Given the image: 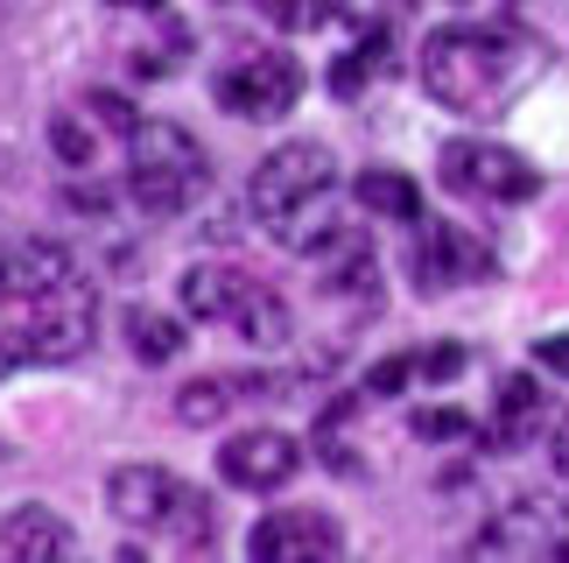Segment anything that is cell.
Returning <instances> with one entry per match:
<instances>
[{"instance_id": "obj_21", "label": "cell", "mask_w": 569, "mask_h": 563, "mask_svg": "<svg viewBox=\"0 0 569 563\" xmlns=\"http://www.w3.org/2000/svg\"><path fill=\"white\" fill-rule=\"evenodd\" d=\"M415 437H429V444H443V437H478V423L457 416V408H422V416H415Z\"/></svg>"}, {"instance_id": "obj_18", "label": "cell", "mask_w": 569, "mask_h": 563, "mask_svg": "<svg viewBox=\"0 0 569 563\" xmlns=\"http://www.w3.org/2000/svg\"><path fill=\"white\" fill-rule=\"evenodd\" d=\"M380 63H387V36H380V29H366V36L352 42V50H345V57L331 63V92H338V99H359L366 85L380 78Z\"/></svg>"}, {"instance_id": "obj_16", "label": "cell", "mask_w": 569, "mask_h": 563, "mask_svg": "<svg viewBox=\"0 0 569 563\" xmlns=\"http://www.w3.org/2000/svg\"><path fill=\"white\" fill-rule=\"evenodd\" d=\"M359 205H366V211H380V219L422 226V190H415L401 169H366V177H359Z\"/></svg>"}, {"instance_id": "obj_1", "label": "cell", "mask_w": 569, "mask_h": 563, "mask_svg": "<svg viewBox=\"0 0 569 563\" xmlns=\"http://www.w3.org/2000/svg\"><path fill=\"white\" fill-rule=\"evenodd\" d=\"M92 324H99L92 275L63 247L50 240L0 247V374L78 359L92 345Z\"/></svg>"}, {"instance_id": "obj_5", "label": "cell", "mask_w": 569, "mask_h": 563, "mask_svg": "<svg viewBox=\"0 0 569 563\" xmlns=\"http://www.w3.org/2000/svg\"><path fill=\"white\" fill-rule=\"evenodd\" d=\"M106 507H113L127 529L169 535V543H183V550L211 543V501L162 465H120L113 480H106Z\"/></svg>"}, {"instance_id": "obj_2", "label": "cell", "mask_w": 569, "mask_h": 563, "mask_svg": "<svg viewBox=\"0 0 569 563\" xmlns=\"http://www.w3.org/2000/svg\"><path fill=\"white\" fill-rule=\"evenodd\" d=\"M422 92L443 113L465 120H499L549 78V42L520 21H450V29L422 36Z\"/></svg>"}, {"instance_id": "obj_23", "label": "cell", "mask_w": 569, "mask_h": 563, "mask_svg": "<svg viewBox=\"0 0 569 563\" xmlns=\"http://www.w3.org/2000/svg\"><path fill=\"white\" fill-rule=\"evenodd\" d=\"M535 359L549 366V374H562V381H569V332H556V338H541V345H535Z\"/></svg>"}, {"instance_id": "obj_13", "label": "cell", "mask_w": 569, "mask_h": 563, "mask_svg": "<svg viewBox=\"0 0 569 563\" xmlns=\"http://www.w3.org/2000/svg\"><path fill=\"white\" fill-rule=\"evenodd\" d=\"M71 550H78V535L50 507H14L0 522V556H14V563H50V556H71Z\"/></svg>"}, {"instance_id": "obj_24", "label": "cell", "mask_w": 569, "mask_h": 563, "mask_svg": "<svg viewBox=\"0 0 569 563\" xmlns=\"http://www.w3.org/2000/svg\"><path fill=\"white\" fill-rule=\"evenodd\" d=\"M549 451H556V472H562V480H569V423L556 429V444H549Z\"/></svg>"}, {"instance_id": "obj_15", "label": "cell", "mask_w": 569, "mask_h": 563, "mask_svg": "<svg viewBox=\"0 0 569 563\" xmlns=\"http://www.w3.org/2000/svg\"><path fill=\"white\" fill-rule=\"evenodd\" d=\"M457 366H465V353H457V345H436V353H401V359H380L373 374H366V395H393V387H408V381H450Z\"/></svg>"}, {"instance_id": "obj_8", "label": "cell", "mask_w": 569, "mask_h": 563, "mask_svg": "<svg viewBox=\"0 0 569 563\" xmlns=\"http://www.w3.org/2000/svg\"><path fill=\"white\" fill-rule=\"evenodd\" d=\"M211 99H218V113H232V120H281L302 99V63L289 50L232 57L226 71L211 78Z\"/></svg>"}, {"instance_id": "obj_4", "label": "cell", "mask_w": 569, "mask_h": 563, "mask_svg": "<svg viewBox=\"0 0 569 563\" xmlns=\"http://www.w3.org/2000/svg\"><path fill=\"white\" fill-rule=\"evenodd\" d=\"M211 169H204V148H197L183 127L169 120H141L127 135V198H134L148 219H177L204 198Z\"/></svg>"}, {"instance_id": "obj_25", "label": "cell", "mask_w": 569, "mask_h": 563, "mask_svg": "<svg viewBox=\"0 0 569 563\" xmlns=\"http://www.w3.org/2000/svg\"><path fill=\"white\" fill-rule=\"evenodd\" d=\"M106 8H162V0H106Z\"/></svg>"}, {"instance_id": "obj_9", "label": "cell", "mask_w": 569, "mask_h": 563, "mask_svg": "<svg viewBox=\"0 0 569 563\" xmlns=\"http://www.w3.org/2000/svg\"><path fill=\"white\" fill-rule=\"evenodd\" d=\"M415 289L443 296V289H465V282H486L492 275V247L478 240L471 226H450V219H422V233H415Z\"/></svg>"}, {"instance_id": "obj_6", "label": "cell", "mask_w": 569, "mask_h": 563, "mask_svg": "<svg viewBox=\"0 0 569 563\" xmlns=\"http://www.w3.org/2000/svg\"><path fill=\"white\" fill-rule=\"evenodd\" d=\"M183 310L197 324H232L247 345H281V338H289V310H281V296L260 289V282L239 275V268H190L183 275Z\"/></svg>"}, {"instance_id": "obj_20", "label": "cell", "mask_w": 569, "mask_h": 563, "mask_svg": "<svg viewBox=\"0 0 569 563\" xmlns=\"http://www.w3.org/2000/svg\"><path fill=\"white\" fill-rule=\"evenodd\" d=\"M260 14H268L274 29L302 36V29H331V21L345 14V0H260Z\"/></svg>"}, {"instance_id": "obj_19", "label": "cell", "mask_w": 569, "mask_h": 563, "mask_svg": "<svg viewBox=\"0 0 569 563\" xmlns=\"http://www.w3.org/2000/svg\"><path fill=\"white\" fill-rule=\"evenodd\" d=\"M247 387H268V381H226V374H211V381H190L183 395H177V416L183 423H218L226 408L247 395Z\"/></svg>"}, {"instance_id": "obj_10", "label": "cell", "mask_w": 569, "mask_h": 563, "mask_svg": "<svg viewBox=\"0 0 569 563\" xmlns=\"http://www.w3.org/2000/svg\"><path fill=\"white\" fill-rule=\"evenodd\" d=\"M471 556H569V501H513L471 535Z\"/></svg>"}, {"instance_id": "obj_22", "label": "cell", "mask_w": 569, "mask_h": 563, "mask_svg": "<svg viewBox=\"0 0 569 563\" xmlns=\"http://www.w3.org/2000/svg\"><path fill=\"white\" fill-rule=\"evenodd\" d=\"M50 141H57V156L71 162V169H84V162H92V127H78L71 113H63V120L50 127Z\"/></svg>"}, {"instance_id": "obj_7", "label": "cell", "mask_w": 569, "mask_h": 563, "mask_svg": "<svg viewBox=\"0 0 569 563\" xmlns=\"http://www.w3.org/2000/svg\"><path fill=\"white\" fill-rule=\"evenodd\" d=\"M436 169H443V184L457 198H478V205H520V198L541 190V169L528 156H513V148H499V141H478V135L443 141Z\"/></svg>"}, {"instance_id": "obj_3", "label": "cell", "mask_w": 569, "mask_h": 563, "mask_svg": "<svg viewBox=\"0 0 569 563\" xmlns=\"http://www.w3.org/2000/svg\"><path fill=\"white\" fill-rule=\"evenodd\" d=\"M253 219L274 233L289 254H323V247H359L352 233H338L331 198H338V162L323 141H281L268 162L253 169Z\"/></svg>"}, {"instance_id": "obj_14", "label": "cell", "mask_w": 569, "mask_h": 563, "mask_svg": "<svg viewBox=\"0 0 569 563\" xmlns=\"http://www.w3.org/2000/svg\"><path fill=\"white\" fill-rule=\"evenodd\" d=\"M549 423V395L528 381V374H507L499 381V402H492V423H486V437L492 444H507V451H520V444H535V429Z\"/></svg>"}, {"instance_id": "obj_17", "label": "cell", "mask_w": 569, "mask_h": 563, "mask_svg": "<svg viewBox=\"0 0 569 563\" xmlns=\"http://www.w3.org/2000/svg\"><path fill=\"white\" fill-rule=\"evenodd\" d=\"M127 353L141 366H169L183 353V324L162 317V310H127Z\"/></svg>"}, {"instance_id": "obj_11", "label": "cell", "mask_w": 569, "mask_h": 563, "mask_svg": "<svg viewBox=\"0 0 569 563\" xmlns=\"http://www.w3.org/2000/svg\"><path fill=\"white\" fill-rule=\"evenodd\" d=\"M338 550H345V529L317 507H274L247 535V556L260 563H331Z\"/></svg>"}, {"instance_id": "obj_12", "label": "cell", "mask_w": 569, "mask_h": 563, "mask_svg": "<svg viewBox=\"0 0 569 563\" xmlns=\"http://www.w3.org/2000/svg\"><path fill=\"white\" fill-rule=\"evenodd\" d=\"M218 472L239 486V493H281L302 472V444L281 437V429H239L218 451Z\"/></svg>"}]
</instances>
